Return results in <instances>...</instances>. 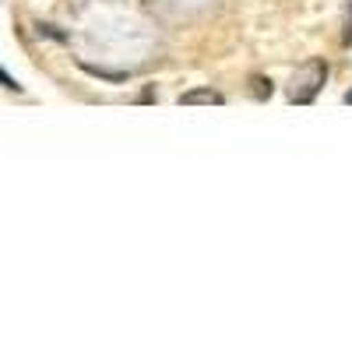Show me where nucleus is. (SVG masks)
<instances>
[{
  "label": "nucleus",
  "mask_w": 352,
  "mask_h": 352,
  "mask_svg": "<svg viewBox=\"0 0 352 352\" xmlns=\"http://www.w3.org/2000/svg\"><path fill=\"white\" fill-rule=\"evenodd\" d=\"M324 78H328L324 60H307L296 74H292V85H289V102H300V106L314 102V99H317V92H320V85H324Z\"/></svg>",
  "instance_id": "1"
},
{
  "label": "nucleus",
  "mask_w": 352,
  "mask_h": 352,
  "mask_svg": "<svg viewBox=\"0 0 352 352\" xmlns=\"http://www.w3.org/2000/svg\"><path fill=\"white\" fill-rule=\"evenodd\" d=\"M201 102H208V106H222V96L212 92V88H197V92H184L180 96V106H201Z\"/></svg>",
  "instance_id": "2"
},
{
  "label": "nucleus",
  "mask_w": 352,
  "mask_h": 352,
  "mask_svg": "<svg viewBox=\"0 0 352 352\" xmlns=\"http://www.w3.org/2000/svg\"><path fill=\"white\" fill-rule=\"evenodd\" d=\"M250 85H254V96H257V99H268V96H272V81H264V78H254Z\"/></svg>",
  "instance_id": "3"
},
{
  "label": "nucleus",
  "mask_w": 352,
  "mask_h": 352,
  "mask_svg": "<svg viewBox=\"0 0 352 352\" xmlns=\"http://www.w3.org/2000/svg\"><path fill=\"white\" fill-rule=\"evenodd\" d=\"M0 88H8V92H21V85H18V78H11L4 67H0Z\"/></svg>",
  "instance_id": "4"
},
{
  "label": "nucleus",
  "mask_w": 352,
  "mask_h": 352,
  "mask_svg": "<svg viewBox=\"0 0 352 352\" xmlns=\"http://www.w3.org/2000/svg\"><path fill=\"white\" fill-rule=\"evenodd\" d=\"M39 36H53V39H67L64 32H56L53 25H39Z\"/></svg>",
  "instance_id": "5"
},
{
  "label": "nucleus",
  "mask_w": 352,
  "mask_h": 352,
  "mask_svg": "<svg viewBox=\"0 0 352 352\" xmlns=\"http://www.w3.org/2000/svg\"><path fill=\"white\" fill-rule=\"evenodd\" d=\"M352 43V8H349V28H345V46Z\"/></svg>",
  "instance_id": "6"
},
{
  "label": "nucleus",
  "mask_w": 352,
  "mask_h": 352,
  "mask_svg": "<svg viewBox=\"0 0 352 352\" xmlns=\"http://www.w3.org/2000/svg\"><path fill=\"white\" fill-rule=\"evenodd\" d=\"M345 102H349V106H352V92H345Z\"/></svg>",
  "instance_id": "7"
}]
</instances>
